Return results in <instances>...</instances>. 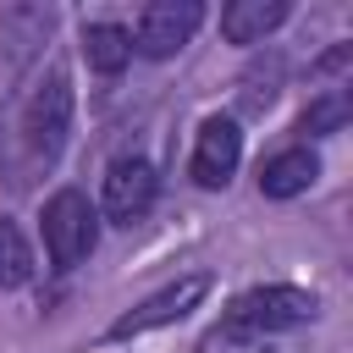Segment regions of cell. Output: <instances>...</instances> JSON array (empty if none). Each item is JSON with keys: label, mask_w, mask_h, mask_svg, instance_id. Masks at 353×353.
Instances as JSON below:
<instances>
[{"label": "cell", "mask_w": 353, "mask_h": 353, "mask_svg": "<svg viewBox=\"0 0 353 353\" xmlns=\"http://www.w3.org/2000/svg\"><path fill=\"white\" fill-rule=\"evenodd\" d=\"M99 243V215L94 204L77 193V188H61L50 204H44V248H50V265L55 270H72L94 254Z\"/></svg>", "instance_id": "1"}, {"label": "cell", "mask_w": 353, "mask_h": 353, "mask_svg": "<svg viewBox=\"0 0 353 353\" xmlns=\"http://www.w3.org/2000/svg\"><path fill=\"white\" fill-rule=\"evenodd\" d=\"M199 22H204V6H199V0H154V6H143L138 28H132L127 39H132L138 55L165 61V55H176V50L199 33Z\"/></svg>", "instance_id": "2"}, {"label": "cell", "mask_w": 353, "mask_h": 353, "mask_svg": "<svg viewBox=\"0 0 353 353\" xmlns=\"http://www.w3.org/2000/svg\"><path fill=\"white\" fill-rule=\"evenodd\" d=\"M314 314V298L303 292V287H254V292H243L237 303H232V325H243V331H254V336H270V331H287V325H298V320H309Z\"/></svg>", "instance_id": "3"}, {"label": "cell", "mask_w": 353, "mask_h": 353, "mask_svg": "<svg viewBox=\"0 0 353 353\" xmlns=\"http://www.w3.org/2000/svg\"><path fill=\"white\" fill-rule=\"evenodd\" d=\"M154 188H160V182H154V165L138 160V154H121V160H110V171H105L99 204H105V215H110L116 226H132V221L149 215Z\"/></svg>", "instance_id": "4"}, {"label": "cell", "mask_w": 353, "mask_h": 353, "mask_svg": "<svg viewBox=\"0 0 353 353\" xmlns=\"http://www.w3.org/2000/svg\"><path fill=\"white\" fill-rule=\"evenodd\" d=\"M204 292H210V276H182V281L160 287L154 298H143L138 309H127V314L110 325V336H143V331H154V325H171V320H182L188 309H199Z\"/></svg>", "instance_id": "5"}, {"label": "cell", "mask_w": 353, "mask_h": 353, "mask_svg": "<svg viewBox=\"0 0 353 353\" xmlns=\"http://www.w3.org/2000/svg\"><path fill=\"white\" fill-rule=\"evenodd\" d=\"M66 121H72V88H66L61 72H50V83H39V94L28 99V116H22L28 149L50 160L61 149V138H66Z\"/></svg>", "instance_id": "6"}, {"label": "cell", "mask_w": 353, "mask_h": 353, "mask_svg": "<svg viewBox=\"0 0 353 353\" xmlns=\"http://www.w3.org/2000/svg\"><path fill=\"white\" fill-rule=\"evenodd\" d=\"M243 160V132L232 116H210L199 127V143H193V182L199 188H226L232 171Z\"/></svg>", "instance_id": "7"}, {"label": "cell", "mask_w": 353, "mask_h": 353, "mask_svg": "<svg viewBox=\"0 0 353 353\" xmlns=\"http://www.w3.org/2000/svg\"><path fill=\"white\" fill-rule=\"evenodd\" d=\"M314 176H320L314 149H281L276 160H265V171H259V193H265V199H298V193L314 188Z\"/></svg>", "instance_id": "8"}, {"label": "cell", "mask_w": 353, "mask_h": 353, "mask_svg": "<svg viewBox=\"0 0 353 353\" xmlns=\"http://www.w3.org/2000/svg\"><path fill=\"white\" fill-rule=\"evenodd\" d=\"M287 22V0H232L221 11V33L232 44H259L270 28Z\"/></svg>", "instance_id": "9"}, {"label": "cell", "mask_w": 353, "mask_h": 353, "mask_svg": "<svg viewBox=\"0 0 353 353\" xmlns=\"http://www.w3.org/2000/svg\"><path fill=\"white\" fill-rule=\"evenodd\" d=\"M83 55H88V66H94L99 77H116V72L132 61V39H127V28H116V22H88V28H83Z\"/></svg>", "instance_id": "10"}, {"label": "cell", "mask_w": 353, "mask_h": 353, "mask_svg": "<svg viewBox=\"0 0 353 353\" xmlns=\"http://www.w3.org/2000/svg\"><path fill=\"white\" fill-rule=\"evenodd\" d=\"M28 276H33V254H28L22 232L0 215V292H6V287H22Z\"/></svg>", "instance_id": "11"}, {"label": "cell", "mask_w": 353, "mask_h": 353, "mask_svg": "<svg viewBox=\"0 0 353 353\" xmlns=\"http://www.w3.org/2000/svg\"><path fill=\"white\" fill-rule=\"evenodd\" d=\"M193 353H270V347H265V336H254V331L221 320L215 331H204V342H199Z\"/></svg>", "instance_id": "12"}, {"label": "cell", "mask_w": 353, "mask_h": 353, "mask_svg": "<svg viewBox=\"0 0 353 353\" xmlns=\"http://www.w3.org/2000/svg\"><path fill=\"white\" fill-rule=\"evenodd\" d=\"M347 110H353V99H347L342 88H331L325 99H314V105H309L303 132H331V127H342V121H347Z\"/></svg>", "instance_id": "13"}]
</instances>
